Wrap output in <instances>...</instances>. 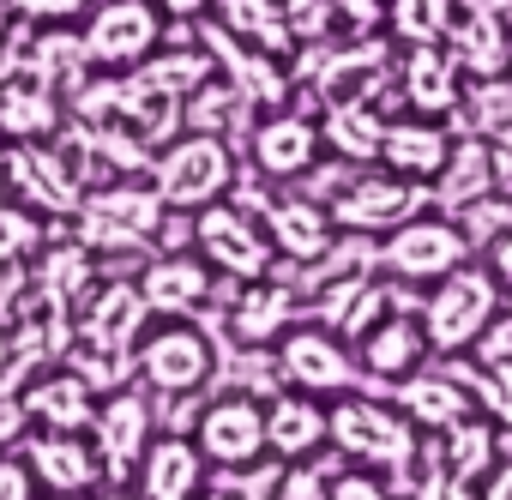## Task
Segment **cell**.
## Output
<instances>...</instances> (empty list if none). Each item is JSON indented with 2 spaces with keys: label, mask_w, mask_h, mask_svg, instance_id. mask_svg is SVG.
Listing matches in <instances>:
<instances>
[{
  "label": "cell",
  "mask_w": 512,
  "mask_h": 500,
  "mask_svg": "<svg viewBox=\"0 0 512 500\" xmlns=\"http://www.w3.org/2000/svg\"><path fill=\"white\" fill-rule=\"evenodd\" d=\"M272 500H332V476L314 464H290L272 488Z\"/></svg>",
  "instance_id": "41"
},
{
  "label": "cell",
  "mask_w": 512,
  "mask_h": 500,
  "mask_svg": "<svg viewBox=\"0 0 512 500\" xmlns=\"http://www.w3.org/2000/svg\"><path fill=\"white\" fill-rule=\"evenodd\" d=\"M452 133H476V139H506L512 133V79H470L464 103L452 115Z\"/></svg>",
  "instance_id": "34"
},
{
  "label": "cell",
  "mask_w": 512,
  "mask_h": 500,
  "mask_svg": "<svg viewBox=\"0 0 512 500\" xmlns=\"http://www.w3.org/2000/svg\"><path fill=\"white\" fill-rule=\"evenodd\" d=\"M506 308V284L494 278V266L476 254V260H464L458 272H446L440 284H428V296H422V332H428V350L434 356H446V362H458V356H470V344L488 332V320Z\"/></svg>",
  "instance_id": "2"
},
{
  "label": "cell",
  "mask_w": 512,
  "mask_h": 500,
  "mask_svg": "<svg viewBox=\"0 0 512 500\" xmlns=\"http://www.w3.org/2000/svg\"><path fill=\"white\" fill-rule=\"evenodd\" d=\"M302 320V296L284 272H266V278H253V284H235L229 308H223V326L241 350H272L290 326Z\"/></svg>",
  "instance_id": "15"
},
{
  "label": "cell",
  "mask_w": 512,
  "mask_h": 500,
  "mask_svg": "<svg viewBox=\"0 0 512 500\" xmlns=\"http://www.w3.org/2000/svg\"><path fill=\"white\" fill-rule=\"evenodd\" d=\"M193 254L223 272L229 284H253L278 266V247L260 211H247L241 199H211L193 211Z\"/></svg>",
  "instance_id": "5"
},
{
  "label": "cell",
  "mask_w": 512,
  "mask_h": 500,
  "mask_svg": "<svg viewBox=\"0 0 512 500\" xmlns=\"http://www.w3.org/2000/svg\"><path fill=\"white\" fill-rule=\"evenodd\" d=\"M0 169L13 175L19 199H25L31 211H43V217H73V211L85 205V175H79V163H73L67 151H49L43 139L7 145Z\"/></svg>",
  "instance_id": "14"
},
{
  "label": "cell",
  "mask_w": 512,
  "mask_h": 500,
  "mask_svg": "<svg viewBox=\"0 0 512 500\" xmlns=\"http://www.w3.org/2000/svg\"><path fill=\"white\" fill-rule=\"evenodd\" d=\"M410 494H416V500H482L476 482H464L458 470H446L434 452H422V464H416V476H410Z\"/></svg>",
  "instance_id": "38"
},
{
  "label": "cell",
  "mask_w": 512,
  "mask_h": 500,
  "mask_svg": "<svg viewBox=\"0 0 512 500\" xmlns=\"http://www.w3.org/2000/svg\"><path fill=\"white\" fill-rule=\"evenodd\" d=\"M272 368H278V386H296V392H314V398H344L356 380H362V362H356V344L338 338L332 326L320 320H296L278 344H272Z\"/></svg>",
  "instance_id": "7"
},
{
  "label": "cell",
  "mask_w": 512,
  "mask_h": 500,
  "mask_svg": "<svg viewBox=\"0 0 512 500\" xmlns=\"http://www.w3.org/2000/svg\"><path fill=\"white\" fill-rule=\"evenodd\" d=\"M85 434H91V446H97L103 476H109V482H133L145 446L157 440V410H151V398H145L139 386H115V392L97 398V416H91Z\"/></svg>",
  "instance_id": "11"
},
{
  "label": "cell",
  "mask_w": 512,
  "mask_h": 500,
  "mask_svg": "<svg viewBox=\"0 0 512 500\" xmlns=\"http://www.w3.org/2000/svg\"><path fill=\"white\" fill-rule=\"evenodd\" d=\"M0 157H7V139H0Z\"/></svg>",
  "instance_id": "54"
},
{
  "label": "cell",
  "mask_w": 512,
  "mask_h": 500,
  "mask_svg": "<svg viewBox=\"0 0 512 500\" xmlns=\"http://www.w3.org/2000/svg\"><path fill=\"white\" fill-rule=\"evenodd\" d=\"M452 25H458V0H392V37L410 49L446 43Z\"/></svg>",
  "instance_id": "35"
},
{
  "label": "cell",
  "mask_w": 512,
  "mask_h": 500,
  "mask_svg": "<svg viewBox=\"0 0 512 500\" xmlns=\"http://www.w3.org/2000/svg\"><path fill=\"white\" fill-rule=\"evenodd\" d=\"M404 103H410V115H434V121L452 127V115L464 103V73H458V61L440 43L434 49H410V61H404Z\"/></svg>",
  "instance_id": "28"
},
{
  "label": "cell",
  "mask_w": 512,
  "mask_h": 500,
  "mask_svg": "<svg viewBox=\"0 0 512 500\" xmlns=\"http://www.w3.org/2000/svg\"><path fill=\"white\" fill-rule=\"evenodd\" d=\"M452 127L446 121H434V115H404V121H386V133H380V169H392V175H404V181H434L440 169H446V157H452Z\"/></svg>",
  "instance_id": "23"
},
{
  "label": "cell",
  "mask_w": 512,
  "mask_h": 500,
  "mask_svg": "<svg viewBox=\"0 0 512 500\" xmlns=\"http://www.w3.org/2000/svg\"><path fill=\"white\" fill-rule=\"evenodd\" d=\"M139 296L157 320H187L199 308H211L217 296V272L193 254V247H163L157 260H145L139 272Z\"/></svg>",
  "instance_id": "17"
},
{
  "label": "cell",
  "mask_w": 512,
  "mask_h": 500,
  "mask_svg": "<svg viewBox=\"0 0 512 500\" xmlns=\"http://www.w3.org/2000/svg\"><path fill=\"white\" fill-rule=\"evenodd\" d=\"M163 7L157 0H97V7L85 13V31H79V43H85V55H91V67H103V73H133V67H145L157 49H163Z\"/></svg>",
  "instance_id": "9"
},
{
  "label": "cell",
  "mask_w": 512,
  "mask_h": 500,
  "mask_svg": "<svg viewBox=\"0 0 512 500\" xmlns=\"http://www.w3.org/2000/svg\"><path fill=\"white\" fill-rule=\"evenodd\" d=\"M332 500H398V494L374 470H344V476H332Z\"/></svg>",
  "instance_id": "42"
},
{
  "label": "cell",
  "mask_w": 512,
  "mask_h": 500,
  "mask_svg": "<svg viewBox=\"0 0 512 500\" xmlns=\"http://www.w3.org/2000/svg\"><path fill=\"white\" fill-rule=\"evenodd\" d=\"M7 7L25 25H73V19H85L97 7V0H7Z\"/></svg>",
  "instance_id": "39"
},
{
  "label": "cell",
  "mask_w": 512,
  "mask_h": 500,
  "mask_svg": "<svg viewBox=\"0 0 512 500\" xmlns=\"http://www.w3.org/2000/svg\"><path fill=\"white\" fill-rule=\"evenodd\" d=\"M260 217L272 229V247L284 266H320L326 247L338 241V223H332L326 199H314V193H272Z\"/></svg>",
  "instance_id": "19"
},
{
  "label": "cell",
  "mask_w": 512,
  "mask_h": 500,
  "mask_svg": "<svg viewBox=\"0 0 512 500\" xmlns=\"http://www.w3.org/2000/svg\"><path fill=\"white\" fill-rule=\"evenodd\" d=\"M434 440H440V446H428V452H434L446 470H458L464 482H482V476L512 452V440H500V422L482 416V410L464 416V422H452V428H440Z\"/></svg>",
  "instance_id": "31"
},
{
  "label": "cell",
  "mask_w": 512,
  "mask_h": 500,
  "mask_svg": "<svg viewBox=\"0 0 512 500\" xmlns=\"http://www.w3.org/2000/svg\"><path fill=\"white\" fill-rule=\"evenodd\" d=\"M482 260L494 266V278H500V284H512V229H506V235H500V241L488 247V254H482Z\"/></svg>",
  "instance_id": "47"
},
{
  "label": "cell",
  "mask_w": 512,
  "mask_h": 500,
  "mask_svg": "<svg viewBox=\"0 0 512 500\" xmlns=\"http://www.w3.org/2000/svg\"><path fill=\"white\" fill-rule=\"evenodd\" d=\"M428 332H422V314H404V308H392L386 320H374L362 338H356V362H362V374L368 380H386V386H398V380H410L416 368H428Z\"/></svg>",
  "instance_id": "21"
},
{
  "label": "cell",
  "mask_w": 512,
  "mask_h": 500,
  "mask_svg": "<svg viewBox=\"0 0 512 500\" xmlns=\"http://www.w3.org/2000/svg\"><path fill=\"white\" fill-rule=\"evenodd\" d=\"M326 446H332V404L314 398V392L284 386L266 404V452L278 464H314Z\"/></svg>",
  "instance_id": "18"
},
{
  "label": "cell",
  "mask_w": 512,
  "mask_h": 500,
  "mask_svg": "<svg viewBox=\"0 0 512 500\" xmlns=\"http://www.w3.org/2000/svg\"><path fill=\"white\" fill-rule=\"evenodd\" d=\"M428 205V187L422 181H404L392 169H362V175H338V193L326 199L332 223L350 229V235H386L398 229L404 217H416Z\"/></svg>",
  "instance_id": "10"
},
{
  "label": "cell",
  "mask_w": 512,
  "mask_h": 500,
  "mask_svg": "<svg viewBox=\"0 0 512 500\" xmlns=\"http://www.w3.org/2000/svg\"><path fill=\"white\" fill-rule=\"evenodd\" d=\"M440 49L458 61L464 85H470V79H500L506 61H512V31H506L500 19H488V13H458V25L446 31Z\"/></svg>",
  "instance_id": "30"
},
{
  "label": "cell",
  "mask_w": 512,
  "mask_h": 500,
  "mask_svg": "<svg viewBox=\"0 0 512 500\" xmlns=\"http://www.w3.org/2000/svg\"><path fill=\"white\" fill-rule=\"evenodd\" d=\"M326 145L350 163H374L380 157V133H386V115L374 109V91H350V97H332L326 103V121H320Z\"/></svg>",
  "instance_id": "32"
},
{
  "label": "cell",
  "mask_w": 512,
  "mask_h": 500,
  "mask_svg": "<svg viewBox=\"0 0 512 500\" xmlns=\"http://www.w3.org/2000/svg\"><path fill=\"white\" fill-rule=\"evenodd\" d=\"M211 374H217V350L193 320H163L133 344V380H145V392L157 398H193Z\"/></svg>",
  "instance_id": "8"
},
{
  "label": "cell",
  "mask_w": 512,
  "mask_h": 500,
  "mask_svg": "<svg viewBox=\"0 0 512 500\" xmlns=\"http://www.w3.org/2000/svg\"><path fill=\"white\" fill-rule=\"evenodd\" d=\"M7 31H13V7H7V0H0V55H7V43H13Z\"/></svg>",
  "instance_id": "50"
},
{
  "label": "cell",
  "mask_w": 512,
  "mask_h": 500,
  "mask_svg": "<svg viewBox=\"0 0 512 500\" xmlns=\"http://www.w3.org/2000/svg\"><path fill=\"white\" fill-rule=\"evenodd\" d=\"M470 362H482V368H512V314L500 308L494 320H488V332L470 344Z\"/></svg>",
  "instance_id": "40"
},
{
  "label": "cell",
  "mask_w": 512,
  "mask_h": 500,
  "mask_svg": "<svg viewBox=\"0 0 512 500\" xmlns=\"http://www.w3.org/2000/svg\"><path fill=\"white\" fill-rule=\"evenodd\" d=\"M464 260H476V247L464 241L458 217L440 211V205H422L416 217H404L398 229L380 235V272H386L392 284L428 290V284H440L446 272H458Z\"/></svg>",
  "instance_id": "4"
},
{
  "label": "cell",
  "mask_w": 512,
  "mask_h": 500,
  "mask_svg": "<svg viewBox=\"0 0 512 500\" xmlns=\"http://www.w3.org/2000/svg\"><path fill=\"white\" fill-rule=\"evenodd\" d=\"M73 314H79L73 344H85V350H109V356H133V344L145 338V320H151L139 284H127V278H109L103 290H91Z\"/></svg>",
  "instance_id": "16"
},
{
  "label": "cell",
  "mask_w": 512,
  "mask_h": 500,
  "mask_svg": "<svg viewBox=\"0 0 512 500\" xmlns=\"http://www.w3.org/2000/svg\"><path fill=\"white\" fill-rule=\"evenodd\" d=\"M43 241H49L43 211H31L25 199H0V272H7V266H25Z\"/></svg>",
  "instance_id": "36"
},
{
  "label": "cell",
  "mask_w": 512,
  "mask_h": 500,
  "mask_svg": "<svg viewBox=\"0 0 512 500\" xmlns=\"http://www.w3.org/2000/svg\"><path fill=\"white\" fill-rule=\"evenodd\" d=\"M332 452H344L362 470H386L392 482H410L422 452H428V440L398 404L344 392V398H332Z\"/></svg>",
  "instance_id": "1"
},
{
  "label": "cell",
  "mask_w": 512,
  "mask_h": 500,
  "mask_svg": "<svg viewBox=\"0 0 512 500\" xmlns=\"http://www.w3.org/2000/svg\"><path fill=\"white\" fill-rule=\"evenodd\" d=\"M482 193H494V145L476 139V133H458L446 169L428 181V205L458 211V205H470V199H482Z\"/></svg>",
  "instance_id": "29"
},
{
  "label": "cell",
  "mask_w": 512,
  "mask_h": 500,
  "mask_svg": "<svg viewBox=\"0 0 512 500\" xmlns=\"http://www.w3.org/2000/svg\"><path fill=\"white\" fill-rule=\"evenodd\" d=\"M488 145H494V187L512 193V133L506 139H488Z\"/></svg>",
  "instance_id": "46"
},
{
  "label": "cell",
  "mask_w": 512,
  "mask_h": 500,
  "mask_svg": "<svg viewBox=\"0 0 512 500\" xmlns=\"http://www.w3.org/2000/svg\"><path fill=\"white\" fill-rule=\"evenodd\" d=\"M392 404H398L422 434H440V428L476 416V398H470V386H464L458 368H416L410 380H398Z\"/></svg>",
  "instance_id": "25"
},
{
  "label": "cell",
  "mask_w": 512,
  "mask_h": 500,
  "mask_svg": "<svg viewBox=\"0 0 512 500\" xmlns=\"http://www.w3.org/2000/svg\"><path fill=\"white\" fill-rule=\"evenodd\" d=\"M193 500H235V494H223V488H199Z\"/></svg>",
  "instance_id": "51"
},
{
  "label": "cell",
  "mask_w": 512,
  "mask_h": 500,
  "mask_svg": "<svg viewBox=\"0 0 512 500\" xmlns=\"http://www.w3.org/2000/svg\"><path fill=\"white\" fill-rule=\"evenodd\" d=\"M43 500H91V494H43Z\"/></svg>",
  "instance_id": "52"
},
{
  "label": "cell",
  "mask_w": 512,
  "mask_h": 500,
  "mask_svg": "<svg viewBox=\"0 0 512 500\" xmlns=\"http://www.w3.org/2000/svg\"><path fill=\"white\" fill-rule=\"evenodd\" d=\"M0 500H43V488H37L31 464H25V458H13V452H0Z\"/></svg>",
  "instance_id": "43"
},
{
  "label": "cell",
  "mask_w": 512,
  "mask_h": 500,
  "mask_svg": "<svg viewBox=\"0 0 512 500\" xmlns=\"http://www.w3.org/2000/svg\"><path fill=\"white\" fill-rule=\"evenodd\" d=\"M193 446L217 470H253V464L266 458V404L247 398V392H223V398L199 404Z\"/></svg>",
  "instance_id": "12"
},
{
  "label": "cell",
  "mask_w": 512,
  "mask_h": 500,
  "mask_svg": "<svg viewBox=\"0 0 512 500\" xmlns=\"http://www.w3.org/2000/svg\"><path fill=\"white\" fill-rule=\"evenodd\" d=\"M25 410H31V428H61V434H85L91 416H97V386L79 374V368H37L25 380Z\"/></svg>",
  "instance_id": "24"
},
{
  "label": "cell",
  "mask_w": 512,
  "mask_h": 500,
  "mask_svg": "<svg viewBox=\"0 0 512 500\" xmlns=\"http://www.w3.org/2000/svg\"><path fill=\"white\" fill-rule=\"evenodd\" d=\"M452 217H458V229H464V241L476 247V254H488V247L512 229V193H500V187H494V193H482V199L458 205Z\"/></svg>",
  "instance_id": "37"
},
{
  "label": "cell",
  "mask_w": 512,
  "mask_h": 500,
  "mask_svg": "<svg viewBox=\"0 0 512 500\" xmlns=\"http://www.w3.org/2000/svg\"><path fill=\"white\" fill-rule=\"evenodd\" d=\"M506 314H512V284H506Z\"/></svg>",
  "instance_id": "53"
},
{
  "label": "cell",
  "mask_w": 512,
  "mask_h": 500,
  "mask_svg": "<svg viewBox=\"0 0 512 500\" xmlns=\"http://www.w3.org/2000/svg\"><path fill=\"white\" fill-rule=\"evenodd\" d=\"M205 49H211V61H217V73L253 103V109H284L290 103V67H284V55H266V49H253V43H241V37H229V31H205L199 37Z\"/></svg>",
  "instance_id": "20"
},
{
  "label": "cell",
  "mask_w": 512,
  "mask_h": 500,
  "mask_svg": "<svg viewBox=\"0 0 512 500\" xmlns=\"http://www.w3.org/2000/svg\"><path fill=\"white\" fill-rule=\"evenodd\" d=\"M91 500H145V494H139L133 482H109V488H103V494H91Z\"/></svg>",
  "instance_id": "49"
},
{
  "label": "cell",
  "mask_w": 512,
  "mask_h": 500,
  "mask_svg": "<svg viewBox=\"0 0 512 500\" xmlns=\"http://www.w3.org/2000/svg\"><path fill=\"white\" fill-rule=\"evenodd\" d=\"M73 217H79V241L97 254H145L169 223V205L151 181H109V187H85V205Z\"/></svg>",
  "instance_id": "3"
},
{
  "label": "cell",
  "mask_w": 512,
  "mask_h": 500,
  "mask_svg": "<svg viewBox=\"0 0 512 500\" xmlns=\"http://www.w3.org/2000/svg\"><path fill=\"white\" fill-rule=\"evenodd\" d=\"M247 157H253V169H260V181L290 187V181H302V175L320 169L326 133H320V121L302 115V109H266V121L247 133Z\"/></svg>",
  "instance_id": "13"
},
{
  "label": "cell",
  "mask_w": 512,
  "mask_h": 500,
  "mask_svg": "<svg viewBox=\"0 0 512 500\" xmlns=\"http://www.w3.org/2000/svg\"><path fill=\"white\" fill-rule=\"evenodd\" d=\"M217 31L266 49V55H290L296 49V31H290V13L278 7V0H217Z\"/></svg>",
  "instance_id": "33"
},
{
  "label": "cell",
  "mask_w": 512,
  "mask_h": 500,
  "mask_svg": "<svg viewBox=\"0 0 512 500\" xmlns=\"http://www.w3.org/2000/svg\"><path fill=\"white\" fill-rule=\"evenodd\" d=\"M25 464H31L43 494H91L97 476H103L91 434H61V428L25 434Z\"/></svg>",
  "instance_id": "22"
},
{
  "label": "cell",
  "mask_w": 512,
  "mask_h": 500,
  "mask_svg": "<svg viewBox=\"0 0 512 500\" xmlns=\"http://www.w3.org/2000/svg\"><path fill=\"white\" fill-rule=\"evenodd\" d=\"M25 434H31V410H25V398H19V392H0V452L25 446Z\"/></svg>",
  "instance_id": "44"
},
{
  "label": "cell",
  "mask_w": 512,
  "mask_h": 500,
  "mask_svg": "<svg viewBox=\"0 0 512 500\" xmlns=\"http://www.w3.org/2000/svg\"><path fill=\"white\" fill-rule=\"evenodd\" d=\"M97 266H103V254L97 247H85L79 235H67V241H43L37 247V290H43V302L49 308H61V314H73L91 290H97Z\"/></svg>",
  "instance_id": "27"
},
{
  "label": "cell",
  "mask_w": 512,
  "mask_h": 500,
  "mask_svg": "<svg viewBox=\"0 0 512 500\" xmlns=\"http://www.w3.org/2000/svg\"><path fill=\"white\" fill-rule=\"evenodd\" d=\"M205 452L193 446V434H157L133 470V488L145 500H193L205 488Z\"/></svg>",
  "instance_id": "26"
},
{
  "label": "cell",
  "mask_w": 512,
  "mask_h": 500,
  "mask_svg": "<svg viewBox=\"0 0 512 500\" xmlns=\"http://www.w3.org/2000/svg\"><path fill=\"white\" fill-rule=\"evenodd\" d=\"M157 7H163V19H205L217 0H157Z\"/></svg>",
  "instance_id": "48"
},
{
  "label": "cell",
  "mask_w": 512,
  "mask_h": 500,
  "mask_svg": "<svg viewBox=\"0 0 512 500\" xmlns=\"http://www.w3.org/2000/svg\"><path fill=\"white\" fill-rule=\"evenodd\" d=\"M476 494H482V500H512V452H506L482 482H476Z\"/></svg>",
  "instance_id": "45"
},
{
  "label": "cell",
  "mask_w": 512,
  "mask_h": 500,
  "mask_svg": "<svg viewBox=\"0 0 512 500\" xmlns=\"http://www.w3.org/2000/svg\"><path fill=\"white\" fill-rule=\"evenodd\" d=\"M151 187L163 193L169 211H199L211 199H229L235 187V151L223 133H175L157 163H151Z\"/></svg>",
  "instance_id": "6"
},
{
  "label": "cell",
  "mask_w": 512,
  "mask_h": 500,
  "mask_svg": "<svg viewBox=\"0 0 512 500\" xmlns=\"http://www.w3.org/2000/svg\"><path fill=\"white\" fill-rule=\"evenodd\" d=\"M506 79H512V61H506Z\"/></svg>",
  "instance_id": "55"
}]
</instances>
